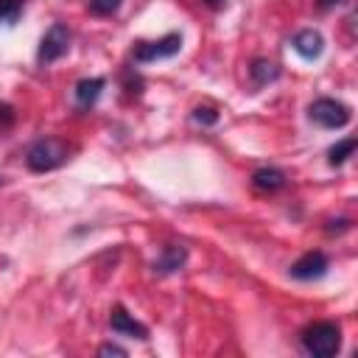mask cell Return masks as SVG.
Here are the masks:
<instances>
[{
  "label": "cell",
  "mask_w": 358,
  "mask_h": 358,
  "mask_svg": "<svg viewBox=\"0 0 358 358\" xmlns=\"http://www.w3.org/2000/svg\"><path fill=\"white\" fill-rule=\"evenodd\" d=\"M70 159V148L64 140L59 137H39L28 145L25 151V168L34 173H48L56 171L59 165H64Z\"/></svg>",
  "instance_id": "6da1fadb"
},
{
  "label": "cell",
  "mask_w": 358,
  "mask_h": 358,
  "mask_svg": "<svg viewBox=\"0 0 358 358\" xmlns=\"http://www.w3.org/2000/svg\"><path fill=\"white\" fill-rule=\"evenodd\" d=\"M299 344L313 358H330L341 350V327L336 322H313L299 333Z\"/></svg>",
  "instance_id": "7a4b0ae2"
},
{
  "label": "cell",
  "mask_w": 358,
  "mask_h": 358,
  "mask_svg": "<svg viewBox=\"0 0 358 358\" xmlns=\"http://www.w3.org/2000/svg\"><path fill=\"white\" fill-rule=\"evenodd\" d=\"M308 117H310V123H316L322 129H344L352 120V112L347 103H341L336 98H316L308 106Z\"/></svg>",
  "instance_id": "3957f363"
},
{
  "label": "cell",
  "mask_w": 358,
  "mask_h": 358,
  "mask_svg": "<svg viewBox=\"0 0 358 358\" xmlns=\"http://www.w3.org/2000/svg\"><path fill=\"white\" fill-rule=\"evenodd\" d=\"M70 42H73L70 28H67L64 22H53V25L42 34V39H39L36 62H39V64H53V62H59V59L70 50Z\"/></svg>",
  "instance_id": "277c9868"
},
{
  "label": "cell",
  "mask_w": 358,
  "mask_h": 358,
  "mask_svg": "<svg viewBox=\"0 0 358 358\" xmlns=\"http://www.w3.org/2000/svg\"><path fill=\"white\" fill-rule=\"evenodd\" d=\"M182 50V34H165L154 42H137L131 48V59L137 64H151V62H159V59H171Z\"/></svg>",
  "instance_id": "5b68a950"
},
{
  "label": "cell",
  "mask_w": 358,
  "mask_h": 358,
  "mask_svg": "<svg viewBox=\"0 0 358 358\" xmlns=\"http://www.w3.org/2000/svg\"><path fill=\"white\" fill-rule=\"evenodd\" d=\"M327 268H330L327 255L319 252V249H313V252H305L299 260H294L291 268H288V274L294 280H299V282H310V280H322L327 274Z\"/></svg>",
  "instance_id": "8992f818"
},
{
  "label": "cell",
  "mask_w": 358,
  "mask_h": 358,
  "mask_svg": "<svg viewBox=\"0 0 358 358\" xmlns=\"http://www.w3.org/2000/svg\"><path fill=\"white\" fill-rule=\"evenodd\" d=\"M187 266V246L185 243H165L159 249V255L154 257L151 263V271L157 277H168V274H176Z\"/></svg>",
  "instance_id": "52a82bcc"
},
{
  "label": "cell",
  "mask_w": 358,
  "mask_h": 358,
  "mask_svg": "<svg viewBox=\"0 0 358 358\" xmlns=\"http://www.w3.org/2000/svg\"><path fill=\"white\" fill-rule=\"evenodd\" d=\"M109 327L112 333L117 336H126V338H137V341H148V327L143 322H137L123 305H115L112 313H109Z\"/></svg>",
  "instance_id": "ba28073f"
},
{
  "label": "cell",
  "mask_w": 358,
  "mask_h": 358,
  "mask_svg": "<svg viewBox=\"0 0 358 358\" xmlns=\"http://www.w3.org/2000/svg\"><path fill=\"white\" fill-rule=\"evenodd\" d=\"M291 48H294V53L302 56L305 62H313V59H319V56L324 53V36H322L316 28H302V31L294 34Z\"/></svg>",
  "instance_id": "9c48e42d"
},
{
  "label": "cell",
  "mask_w": 358,
  "mask_h": 358,
  "mask_svg": "<svg viewBox=\"0 0 358 358\" xmlns=\"http://www.w3.org/2000/svg\"><path fill=\"white\" fill-rule=\"evenodd\" d=\"M103 90H106V78H101V76H92V78H81V81L73 87V98H76V106H78L81 112L92 109V106L98 103V98L103 95Z\"/></svg>",
  "instance_id": "30bf717a"
},
{
  "label": "cell",
  "mask_w": 358,
  "mask_h": 358,
  "mask_svg": "<svg viewBox=\"0 0 358 358\" xmlns=\"http://www.w3.org/2000/svg\"><path fill=\"white\" fill-rule=\"evenodd\" d=\"M246 73H249V84H252V90H263V87H268L271 81L280 78V67H277L271 59H263V56L252 59L249 67H246Z\"/></svg>",
  "instance_id": "8fae6325"
},
{
  "label": "cell",
  "mask_w": 358,
  "mask_h": 358,
  "mask_svg": "<svg viewBox=\"0 0 358 358\" xmlns=\"http://www.w3.org/2000/svg\"><path fill=\"white\" fill-rule=\"evenodd\" d=\"M252 187L260 193H277L285 187V173L280 168H257L252 173Z\"/></svg>",
  "instance_id": "7c38bea8"
},
{
  "label": "cell",
  "mask_w": 358,
  "mask_h": 358,
  "mask_svg": "<svg viewBox=\"0 0 358 358\" xmlns=\"http://www.w3.org/2000/svg\"><path fill=\"white\" fill-rule=\"evenodd\" d=\"M355 137H344V140H338L336 145H330L327 148V162L333 165V168H338V165H344L350 157H352V151H355Z\"/></svg>",
  "instance_id": "4fadbf2b"
},
{
  "label": "cell",
  "mask_w": 358,
  "mask_h": 358,
  "mask_svg": "<svg viewBox=\"0 0 358 358\" xmlns=\"http://www.w3.org/2000/svg\"><path fill=\"white\" fill-rule=\"evenodd\" d=\"M25 0H0V25H17Z\"/></svg>",
  "instance_id": "5bb4252c"
},
{
  "label": "cell",
  "mask_w": 358,
  "mask_h": 358,
  "mask_svg": "<svg viewBox=\"0 0 358 358\" xmlns=\"http://www.w3.org/2000/svg\"><path fill=\"white\" fill-rule=\"evenodd\" d=\"M120 6H123V0H90L87 3V11L95 14V17H112Z\"/></svg>",
  "instance_id": "9a60e30c"
},
{
  "label": "cell",
  "mask_w": 358,
  "mask_h": 358,
  "mask_svg": "<svg viewBox=\"0 0 358 358\" xmlns=\"http://www.w3.org/2000/svg\"><path fill=\"white\" fill-rule=\"evenodd\" d=\"M193 120L201 123V126H215L218 123V112L213 106H196L193 109Z\"/></svg>",
  "instance_id": "2e32d148"
},
{
  "label": "cell",
  "mask_w": 358,
  "mask_h": 358,
  "mask_svg": "<svg viewBox=\"0 0 358 358\" xmlns=\"http://www.w3.org/2000/svg\"><path fill=\"white\" fill-rule=\"evenodd\" d=\"M350 227H352V224H350V218H333V221H327V227H324V229H327L330 235H338V232H347Z\"/></svg>",
  "instance_id": "e0dca14e"
},
{
  "label": "cell",
  "mask_w": 358,
  "mask_h": 358,
  "mask_svg": "<svg viewBox=\"0 0 358 358\" xmlns=\"http://www.w3.org/2000/svg\"><path fill=\"white\" fill-rule=\"evenodd\" d=\"M11 123H14V109L8 103H0V131L11 129Z\"/></svg>",
  "instance_id": "ac0fdd59"
},
{
  "label": "cell",
  "mask_w": 358,
  "mask_h": 358,
  "mask_svg": "<svg viewBox=\"0 0 358 358\" xmlns=\"http://www.w3.org/2000/svg\"><path fill=\"white\" fill-rule=\"evenodd\" d=\"M98 355H117V358H126V350L109 341V344H101V347H98Z\"/></svg>",
  "instance_id": "d6986e66"
},
{
  "label": "cell",
  "mask_w": 358,
  "mask_h": 358,
  "mask_svg": "<svg viewBox=\"0 0 358 358\" xmlns=\"http://www.w3.org/2000/svg\"><path fill=\"white\" fill-rule=\"evenodd\" d=\"M338 3H341V0H319V8H322V11H330V8H336Z\"/></svg>",
  "instance_id": "ffe728a7"
},
{
  "label": "cell",
  "mask_w": 358,
  "mask_h": 358,
  "mask_svg": "<svg viewBox=\"0 0 358 358\" xmlns=\"http://www.w3.org/2000/svg\"><path fill=\"white\" fill-rule=\"evenodd\" d=\"M201 3H204L207 8H221V6L227 3V0H201Z\"/></svg>",
  "instance_id": "44dd1931"
},
{
  "label": "cell",
  "mask_w": 358,
  "mask_h": 358,
  "mask_svg": "<svg viewBox=\"0 0 358 358\" xmlns=\"http://www.w3.org/2000/svg\"><path fill=\"white\" fill-rule=\"evenodd\" d=\"M0 185H3V176H0Z\"/></svg>",
  "instance_id": "7402d4cb"
}]
</instances>
